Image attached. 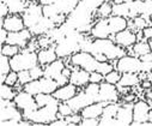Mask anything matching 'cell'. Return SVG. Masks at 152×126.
<instances>
[{
    "instance_id": "cell-19",
    "label": "cell",
    "mask_w": 152,
    "mask_h": 126,
    "mask_svg": "<svg viewBox=\"0 0 152 126\" xmlns=\"http://www.w3.org/2000/svg\"><path fill=\"white\" fill-rule=\"evenodd\" d=\"M116 125H132L133 124V106L132 103H126V106H120L116 116Z\"/></svg>"
},
{
    "instance_id": "cell-24",
    "label": "cell",
    "mask_w": 152,
    "mask_h": 126,
    "mask_svg": "<svg viewBox=\"0 0 152 126\" xmlns=\"http://www.w3.org/2000/svg\"><path fill=\"white\" fill-rule=\"evenodd\" d=\"M107 19H108V24H109V28H110L113 35H115V34L127 29L128 22H127V18L124 16L116 15V16H113V17H108Z\"/></svg>"
},
{
    "instance_id": "cell-52",
    "label": "cell",
    "mask_w": 152,
    "mask_h": 126,
    "mask_svg": "<svg viewBox=\"0 0 152 126\" xmlns=\"http://www.w3.org/2000/svg\"><path fill=\"white\" fill-rule=\"evenodd\" d=\"M148 121L152 124V109H150V112H148Z\"/></svg>"
},
{
    "instance_id": "cell-28",
    "label": "cell",
    "mask_w": 152,
    "mask_h": 126,
    "mask_svg": "<svg viewBox=\"0 0 152 126\" xmlns=\"http://www.w3.org/2000/svg\"><path fill=\"white\" fill-rule=\"evenodd\" d=\"M113 11H114V7H113V5L109 3V1H104V3H102L98 7H97V16L99 17V18H108V17H110V15L113 13Z\"/></svg>"
},
{
    "instance_id": "cell-11",
    "label": "cell",
    "mask_w": 152,
    "mask_h": 126,
    "mask_svg": "<svg viewBox=\"0 0 152 126\" xmlns=\"http://www.w3.org/2000/svg\"><path fill=\"white\" fill-rule=\"evenodd\" d=\"M64 69H65L64 61L60 59H56L52 64L47 65V67L45 69V77H49V78L56 80L60 87L65 85V84H67V82H68V78H66L62 74Z\"/></svg>"
},
{
    "instance_id": "cell-34",
    "label": "cell",
    "mask_w": 152,
    "mask_h": 126,
    "mask_svg": "<svg viewBox=\"0 0 152 126\" xmlns=\"http://www.w3.org/2000/svg\"><path fill=\"white\" fill-rule=\"evenodd\" d=\"M32 78H31V74H30V70H23V71H19L18 72V82L23 85H25L26 83L31 82Z\"/></svg>"
},
{
    "instance_id": "cell-49",
    "label": "cell",
    "mask_w": 152,
    "mask_h": 126,
    "mask_svg": "<svg viewBox=\"0 0 152 126\" xmlns=\"http://www.w3.org/2000/svg\"><path fill=\"white\" fill-rule=\"evenodd\" d=\"M111 1L115 5H124V4H128V3L133 1V0H111Z\"/></svg>"
},
{
    "instance_id": "cell-17",
    "label": "cell",
    "mask_w": 152,
    "mask_h": 126,
    "mask_svg": "<svg viewBox=\"0 0 152 126\" xmlns=\"http://www.w3.org/2000/svg\"><path fill=\"white\" fill-rule=\"evenodd\" d=\"M1 28L6 29L9 32H16V31H20L25 29V23L22 16L19 15H9L6 18L3 19L1 23Z\"/></svg>"
},
{
    "instance_id": "cell-37",
    "label": "cell",
    "mask_w": 152,
    "mask_h": 126,
    "mask_svg": "<svg viewBox=\"0 0 152 126\" xmlns=\"http://www.w3.org/2000/svg\"><path fill=\"white\" fill-rule=\"evenodd\" d=\"M30 74H31V78L32 79H39V78H41V77L45 76V70L39 64L37 66H35V67H32L30 70Z\"/></svg>"
},
{
    "instance_id": "cell-51",
    "label": "cell",
    "mask_w": 152,
    "mask_h": 126,
    "mask_svg": "<svg viewBox=\"0 0 152 126\" xmlns=\"http://www.w3.org/2000/svg\"><path fill=\"white\" fill-rule=\"evenodd\" d=\"M71 73H72V71H71L68 67H65V69H64V71H62V74H64L66 78H68V79H69V76H71Z\"/></svg>"
},
{
    "instance_id": "cell-48",
    "label": "cell",
    "mask_w": 152,
    "mask_h": 126,
    "mask_svg": "<svg viewBox=\"0 0 152 126\" xmlns=\"http://www.w3.org/2000/svg\"><path fill=\"white\" fill-rule=\"evenodd\" d=\"M41 6H50L56 3V0H39Z\"/></svg>"
},
{
    "instance_id": "cell-32",
    "label": "cell",
    "mask_w": 152,
    "mask_h": 126,
    "mask_svg": "<svg viewBox=\"0 0 152 126\" xmlns=\"http://www.w3.org/2000/svg\"><path fill=\"white\" fill-rule=\"evenodd\" d=\"M133 51L134 53L138 55V57H141L144 54H147L150 53V47H148V43H145V42H138L133 46Z\"/></svg>"
},
{
    "instance_id": "cell-5",
    "label": "cell",
    "mask_w": 152,
    "mask_h": 126,
    "mask_svg": "<svg viewBox=\"0 0 152 126\" xmlns=\"http://www.w3.org/2000/svg\"><path fill=\"white\" fill-rule=\"evenodd\" d=\"M98 93H99V84L97 83H89L85 90L78 95H75L74 97H72L71 100L66 101L71 108L73 109L74 113L80 112L83 108H85L86 106L97 102L98 101Z\"/></svg>"
},
{
    "instance_id": "cell-35",
    "label": "cell",
    "mask_w": 152,
    "mask_h": 126,
    "mask_svg": "<svg viewBox=\"0 0 152 126\" xmlns=\"http://www.w3.org/2000/svg\"><path fill=\"white\" fill-rule=\"evenodd\" d=\"M73 109L71 108V106L67 103V102H64V103H59V115H61L62 118L67 116V115H71L73 114Z\"/></svg>"
},
{
    "instance_id": "cell-7",
    "label": "cell",
    "mask_w": 152,
    "mask_h": 126,
    "mask_svg": "<svg viewBox=\"0 0 152 126\" xmlns=\"http://www.w3.org/2000/svg\"><path fill=\"white\" fill-rule=\"evenodd\" d=\"M10 63L12 70L19 72L23 70H31L32 67L37 66L39 65V59H37V53L32 51H23L13 58H10Z\"/></svg>"
},
{
    "instance_id": "cell-42",
    "label": "cell",
    "mask_w": 152,
    "mask_h": 126,
    "mask_svg": "<svg viewBox=\"0 0 152 126\" xmlns=\"http://www.w3.org/2000/svg\"><path fill=\"white\" fill-rule=\"evenodd\" d=\"M80 125H99V119L98 118H83Z\"/></svg>"
},
{
    "instance_id": "cell-16",
    "label": "cell",
    "mask_w": 152,
    "mask_h": 126,
    "mask_svg": "<svg viewBox=\"0 0 152 126\" xmlns=\"http://www.w3.org/2000/svg\"><path fill=\"white\" fill-rule=\"evenodd\" d=\"M77 46H78L77 38H75L73 35H69L59 42L58 46L55 47V51H56L58 57L61 58V57H66V55L73 53L74 49L77 48Z\"/></svg>"
},
{
    "instance_id": "cell-56",
    "label": "cell",
    "mask_w": 152,
    "mask_h": 126,
    "mask_svg": "<svg viewBox=\"0 0 152 126\" xmlns=\"http://www.w3.org/2000/svg\"><path fill=\"white\" fill-rule=\"evenodd\" d=\"M1 1H4V3H6V1H7V0H1Z\"/></svg>"
},
{
    "instance_id": "cell-31",
    "label": "cell",
    "mask_w": 152,
    "mask_h": 126,
    "mask_svg": "<svg viewBox=\"0 0 152 126\" xmlns=\"http://www.w3.org/2000/svg\"><path fill=\"white\" fill-rule=\"evenodd\" d=\"M121 72H119L118 70H111L110 72H108L105 76H104V80L107 83H110V84H114V85H116V84L120 82L121 79Z\"/></svg>"
},
{
    "instance_id": "cell-20",
    "label": "cell",
    "mask_w": 152,
    "mask_h": 126,
    "mask_svg": "<svg viewBox=\"0 0 152 126\" xmlns=\"http://www.w3.org/2000/svg\"><path fill=\"white\" fill-rule=\"evenodd\" d=\"M52 95L55 99H58L59 101L66 102V101L71 100L72 97H74L75 95H77V87L73 85V84H71V83H67V84H65V85L59 87Z\"/></svg>"
},
{
    "instance_id": "cell-29",
    "label": "cell",
    "mask_w": 152,
    "mask_h": 126,
    "mask_svg": "<svg viewBox=\"0 0 152 126\" xmlns=\"http://www.w3.org/2000/svg\"><path fill=\"white\" fill-rule=\"evenodd\" d=\"M16 95L17 94L13 91L11 85H9V84H6V83H1V88H0V96H1L3 100L13 101Z\"/></svg>"
},
{
    "instance_id": "cell-36",
    "label": "cell",
    "mask_w": 152,
    "mask_h": 126,
    "mask_svg": "<svg viewBox=\"0 0 152 126\" xmlns=\"http://www.w3.org/2000/svg\"><path fill=\"white\" fill-rule=\"evenodd\" d=\"M65 120L68 122V125H80V122L83 120V116H82V114L73 113L71 115L65 116Z\"/></svg>"
},
{
    "instance_id": "cell-6",
    "label": "cell",
    "mask_w": 152,
    "mask_h": 126,
    "mask_svg": "<svg viewBox=\"0 0 152 126\" xmlns=\"http://www.w3.org/2000/svg\"><path fill=\"white\" fill-rule=\"evenodd\" d=\"M60 85L56 80L49 77H41L39 79H32L24 85V90L29 94L36 96L39 94H53Z\"/></svg>"
},
{
    "instance_id": "cell-44",
    "label": "cell",
    "mask_w": 152,
    "mask_h": 126,
    "mask_svg": "<svg viewBox=\"0 0 152 126\" xmlns=\"http://www.w3.org/2000/svg\"><path fill=\"white\" fill-rule=\"evenodd\" d=\"M49 43H50V40H49L48 37H41V38L39 40V46H40L41 48H48Z\"/></svg>"
},
{
    "instance_id": "cell-2",
    "label": "cell",
    "mask_w": 152,
    "mask_h": 126,
    "mask_svg": "<svg viewBox=\"0 0 152 126\" xmlns=\"http://www.w3.org/2000/svg\"><path fill=\"white\" fill-rule=\"evenodd\" d=\"M80 1L82 0H56V3L50 6H43V16L50 18L55 27H59Z\"/></svg>"
},
{
    "instance_id": "cell-27",
    "label": "cell",
    "mask_w": 152,
    "mask_h": 126,
    "mask_svg": "<svg viewBox=\"0 0 152 126\" xmlns=\"http://www.w3.org/2000/svg\"><path fill=\"white\" fill-rule=\"evenodd\" d=\"M139 83V77L135 73H122L120 82L118 83L119 87H134Z\"/></svg>"
},
{
    "instance_id": "cell-53",
    "label": "cell",
    "mask_w": 152,
    "mask_h": 126,
    "mask_svg": "<svg viewBox=\"0 0 152 126\" xmlns=\"http://www.w3.org/2000/svg\"><path fill=\"white\" fill-rule=\"evenodd\" d=\"M147 43H148V47H150V51L152 52V38H150V40H148V42H147Z\"/></svg>"
},
{
    "instance_id": "cell-23",
    "label": "cell",
    "mask_w": 152,
    "mask_h": 126,
    "mask_svg": "<svg viewBox=\"0 0 152 126\" xmlns=\"http://www.w3.org/2000/svg\"><path fill=\"white\" fill-rule=\"evenodd\" d=\"M68 82L75 87H83V85H88L90 83V72L80 69V70H75L72 71Z\"/></svg>"
},
{
    "instance_id": "cell-3",
    "label": "cell",
    "mask_w": 152,
    "mask_h": 126,
    "mask_svg": "<svg viewBox=\"0 0 152 126\" xmlns=\"http://www.w3.org/2000/svg\"><path fill=\"white\" fill-rule=\"evenodd\" d=\"M58 114H59V100L55 99L52 102L45 106H41L35 111L24 113L23 118L31 121L32 124L45 125V124H50L54 120H56Z\"/></svg>"
},
{
    "instance_id": "cell-12",
    "label": "cell",
    "mask_w": 152,
    "mask_h": 126,
    "mask_svg": "<svg viewBox=\"0 0 152 126\" xmlns=\"http://www.w3.org/2000/svg\"><path fill=\"white\" fill-rule=\"evenodd\" d=\"M13 102L15 105L22 111V113H28V112H31V111H35L39 108V105L36 102V99L34 95L29 94L28 91L23 90L20 93H18L16 95V97L13 99Z\"/></svg>"
},
{
    "instance_id": "cell-33",
    "label": "cell",
    "mask_w": 152,
    "mask_h": 126,
    "mask_svg": "<svg viewBox=\"0 0 152 126\" xmlns=\"http://www.w3.org/2000/svg\"><path fill=\"white\" fill-rule=\"evenodd\" d=\"M11 71H12V67H11L10 58L1 54V67H0V73L4 74V76H6V74L10 73Z\"/></svg>"
},
{
    "instance_id": "cell-30",
    "label": "cell",
    "mask_w": 152,
    "mask_h": 126,
    "mask_svg": "<svg viewBox=\"0 0 152 126\" xmlns=\"http://www.w3.org/2000/svg\"><path fill=\"white\" fill-rule=\"evenodd\" d=\"M19 49L20 47L18 46H15V45H10V43H5L1 47V54L3 55H6L9 58H13L15 55H17L19 53Z\"/></svg>"
},
{
    "instance_id": "cell-26",
    "label": "cell",
    "mask_w": 152,
    "mask_h": 126,
    "mask_svg": "<svg viewBox=\"0 0 152 126\" xmlns=\"http://www.w3.org/2000/svg\"><path fill=\"white\" fill-rule=\"evenodd\" d=\"M10 13H15L18 15L20 12H24L25 9L28 7L26 5V0H7L6 1Z\"/></svg>"
},
{
    "instance_id": "cell-21",
    "label": "cell",
    "mask_w": 152,
    "mask_h": 126,
    "mask_svg": "<svg viewBox=\"0 0 152 126\" xmlns=\"http://www.w3.org/2000/svg\"><path fill=\"white\" fill-rule=\"evenodd\" d=\"M91 35L95 37V38H109L113 34H111V30L109 28V24H108V19L107 18H103V19H99L91 29Z\"/></svg>"
},
{
    "instance_id": "cell-50",
    "label": "cell",
    "mask_w": 152,
    "mask_h": 126,
    "mask_svg": "<svg viewBox=\"0 0 152 126\" xmlns=\"http://www.w3.org/2000/svg\"><path fill=\"white\" fill-rule=\"evenodd\" d=\"M141 87L145 88V89H150V88H152V82H150V80H144V82L141 83Z\"/></svg>"
},
{
    "instance_id": "cell-47",
    "label": "cell",
    "mask_w": 152,
    "mask_h": 126,
    "mask_svg": "<svg viewBox=\"0 0 152 126\" xmlns=\"http://www.w3.org/2000/svg\"><path fill=\"white\" fill-rule=\"evenodd\" d=\"M140 60L142 63H148V61H152V52L147 53V54H144L140 57Z\"/></svg>"
},
{
    "instance_id": "cell-1",
    "label": "cell",
    "mask_w": 152,
    "mask_h": 126,
    "mask_svg": "<svg viewBox=\"0 0 152 126\" xmlns=\"http://www.w3.org/2000/svg\"><path fill=\"white\" fill-rule=\"evenodd\" d=\"M71 63L74 66H78L88 72H101L102 74H107L113 70V66L107 61H99L92 53L90 52H75L71 57Z\"/></svg>"
},
{
    "instance_id": "cell-55",
    "label": "cell",
    "mask_w": 152,
    "mask_h": 126,
    "mask_svg": "<svg viewBox=\"0 0 152 126\" xmlns=\"http://www.w3.org/2000/svg\"><path fill=\"white\" fill-rule=\"evenodd\" d=\"M134 1H144V0H134Z\"/></svg>"
},
{
    "instance_id": "cell-18",
    "label": "cell",
    "mask_w": 152,
    "mask_h": 126,
    "mask_svg": "<svg viewBox=\"0 0 152 126\" xmlns=\"http://www.w3.org/2000/svg\"><path fill=\"white\" fill-rule=\"evenodd\" d=\"M114 42L124 48L125 47H133L137 43V35L133 31L125 29V30L114 35Z\"/></svg>"
},
{
    "instance_id": "cell-14",
    "label": "cell",
    "mask_w": 152,
    "mask_h": 126,
    "mask_svg": "<svg viewBox=\"0 0 152 126\" xmlns=\"http://www.w3.org/2000/svg\"><path fill=\"white\" fill-rule=\"evenodd\" d=\"M150 106L145 101H137L133 106V124L142 125L148 121Z\"/></svg>"
},
{
    "instance_id": "cell-22",
    "label": "cell",
    "mask_w": 152,
    "mask_h": 126,
    "mask_svg": "<svg viewBox=\"0 0 152 126\" xmlns=\"http://www.w3.org/2000/svg\"><path fill=\"white\" fill-rule=\"evenodd\" d=\"M107 103H109V102H102V101L94 102V103L86 106L85 108H83L80 111V114L83 118H99L103 114V109Z\"/></svg>"
},
{
    "instance_id": "cell-40",
    "label": "cell",
    "mask_w": 152,
    "mask_h": 126,
    "mask_svg": "<svg viewBox=\"0 0 152 126\" xmlns=\"http://www.w3.org/2000/svg\"><path fill=\"white\" fill-rule=\"evenodd\" d=\"M133 24H134V27L137 29H144L146 27V21L142 17H134Z\"/></svg>"
},
{
    "instance_id": "cell-13",
    "label": "cell",
    "mask_w": 152,
    "mask_h": 126,
    "mask_svg": "<svg viewBox=\"0 0 152 126\" xmlns=\"http://www.w3.org/2000/svg\"><path fill=\"white\" fill-rule=\"evenodd\" d=\"M119 100V90L118 88L110 83H102L99 84V93H98V101L102 102H116Z\"/></svg>"
},
{
    "instance_id": "cell-39",
    "label": "cell",
    "mask_w": 152,
    "mask_h": 126,
    "mask_svg": "<svg viewBox=\"0 0 152 126\" xmlns=\"http://www.w3.org/2000/svg\"><path fill=\"white\" fill-rule=\"evenodd\" d=\"M103 79H104V74H102L101 72H97V71L90 72V83H97V84H99Z\"/></svg>"
},
{
    "instance_id": "cell-4",
    "label": "cell",
    "mask_w": 152,
    "mask_h": 126,
    "mask_svg": "<svg viewBox=\"0 0 152 126\" xmlns=\"http://www.w3.org/2000/svg\"><path fill=\"white\" fill-rule=\"evenodd\" d=\"M91 51L94 55H99V61H105V59H120L126 55L122 47L116 45L110 38H96L91 43Z\"/></svg>"
},
{
    "instance_id": "cell-9",
    "label": "cell",
    "mask_w": 152,
    "mask_h": 126,
    "mask_svg": "<svg viewBox=\"0 0 152 126\" xmlns=\"http://www.w3.org/2000/svg\"><path fill=\"white\" fill-rule=\"evenodd\" d=\"M141 67L142 61L140 60V58L131 55H124L116 63V69L121 73H137L141 70Z\"/></svg>"
},
{
    "instance_id": "cell-38",
    "label": "cell",
    "mask_w": 152,
    "mask_h": 126,
    "mask_svg": "<svg viewBox=\"0 0 152 126\" xmlns=\"http://www.w3.org/2000/svg\"><path fill=\"white\" fill-rule=\"evenodd\" d=\"M17 82H18V72H16V71L12 70L10 73H7L6 79H5V83L9 84V85H11V87H13V85H16Z\"/></svg>"
},
{
    "instance_id": "cell-46",
    "label": "cell",
    "mask_w": 152,
    "mask_h": 126,
    "mask_svg": "<svg viewBox=\"0 0 152 126\" xmlns=\"http://www.w3.org/2000/svg\"><path fill=\"white\" fill-rule=\"evenodd\" d=\"M7 36H9V31L4 28H1V38H0V42H1V45H5L6 41H7Z\"/></svg>"
},
{
    "instance_id": "cell-8",
    "label": "cell",
    "mask_w": 152,
    "mask_h": 126,
    "mask_svg": "<svg viewBox=\"0 0 152 126\" xmlns=\"http://www.w3.org/2000/svg\"><path fill=\"white\" fill-rule=\"evenodd\" d=\"M23 118L22 111L9 100H3L0 102V122L4 121H20Z\"/></svg>"
},
{
    "instance_id": "cell-54",
    "label": "cell",
    "mask_w": 152,
    "mask_h": 126,
    "mask_svg": "<svg viewBox=\"0 0 152 126\" xmlns=\"http://www.w3.org/2000/svg\"><path fill=\"white\" fill-rule=\"evenodd\" d=\"M150 22H151V25H152V15H150Z\"/></svg>"
},
{
    "instance_id": "cell-43",
    "label": "cell",
    "mask_w": 152,
    "mask_h": 126,
    "mask_svg": "<svg viewBox=\"0 0 152 126\" xmlns=\"http://www.w3.org/2000/svg\"><path fill=\"white\" fill-rule=\"evenodd\" d=\"M142 36H144L145 38H147V40L152 38V25L145 27V28L142 29Z\"/></svg>"
},
{
    "instance_id": "cell-45",
    "label": "cell",
    "mask_w": 152,
    "mask_h": 126,
    "mask_svg": "<svg viewBox=\"0 0 152 126\" xmlns=\"http://www.w3.org/2000/svg\"><path fill=\"white\" fill-rule=\"evenodd\" d=\"M135 95H133V94H129V95H124V97H122V101L125 102V103H132L133 101H135Z\"/></svg>"
},
{
    "instance_id": "cell-15",
    "label": "cell",
    "mask_w": 152,
    "mask_h": 126,
    "mask_svg": "<svg viewBox=\"0 0 152 126\" xmlns=\"http://www.w3.org/2000/svg\"><path fill=\"white\" fill-rule=\"evenodd\" d=\"M31 40V31L29 29H24L16 32H9L6 43L18 46L20 48H24L28 46V43Z\"/></svg>"
},
{
    "instance_id": "cell-25",
    "label": "cell",
    "mask_w": 152,
    "mask_h": 126,
    "mask_svg": "<svg viewBox=\"0 0 152 126\" xmlns=\"http://www.w3.org/2000/svg\"><path fill=\"white\" fill-rule=\"evenodd\" d=\"M58 54L55 48L50 47V48H43L37 53V59H39V64L42 66H47L49 64H52L53 61H55L58 59Z\"/></svg>"
},
{
    "instance_id": "cell-10",
    "label": "cell",
    "mask_w": 152,
    "mask_h": 126,
    "mask_svg": "<svg viewBox=\"0 0 152 126\" xmlns=\"http://www.w3.org/2000/svg\"><path fill=\"white\" fill-rule=\"evenodd\" d=\"M43 18V6L41 5H29L23 15L25 27L30 29H34Z\"/></svg>"
},
{
    "instance_id": "cell-41",
    "label": "cell",
    "mask_w": 152,
    "mask_h": 126,
    "mask_svg": "<svg viewBox=\"0 0 152 126\" xmlns=\"http://www.w3.org/2000/svg\"><path fill=\"white\" fill-rule=\"evenodd\" d=\"M9 13H10V10H9L7 4L1 1L0 3V16H1V18L4 19V18H6L9 16Z\"/></svg>"
}]
</instances>
